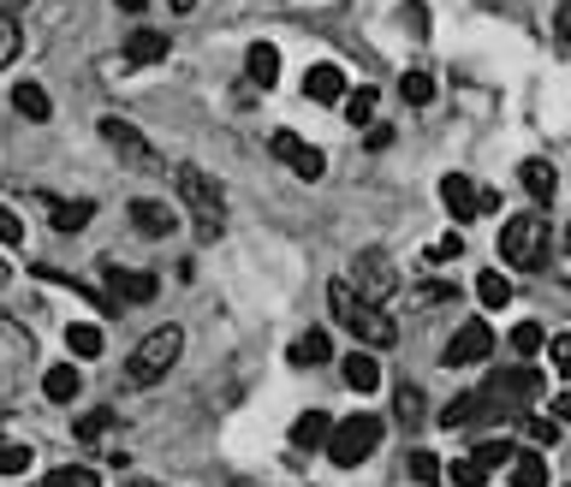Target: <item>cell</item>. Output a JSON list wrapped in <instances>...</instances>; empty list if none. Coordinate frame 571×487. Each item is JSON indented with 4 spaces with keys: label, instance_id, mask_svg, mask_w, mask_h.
Masks as SVG:
<instances>
[{
    "label": "cell",
    "instance_id": "cell-48",
    "mask_svg": "<svg viewBox=\"0 0 571 487\" xmlns=\"http://www.w3.org/2000/svg\"><path fill=\"white\" fill-rule=\"evenodd\" d=\"M7 279H12V268H7V256H0V291H7Z\"/></svg>",
    "mask_w": 571,
    "mask_h": 487
},
{
    "label": "cell",
    "instance_id": "cell-4",
    "mask_svg": "<svg viewBox=\"0 0 571 487\" xmlns=\"http://www.w3.org/2000/svg\"><path fill=\"white\" fill-rule=\"evenodd\" d=\"M179 351H185V333L179 328H155L138 351H131V363H125L131 387H155V380H167L173 363H179Z\"/></svg>",
    "mask_w": 571,
    "mask_h": 487
},
{
    "label": "cell",
    "instance_id": "cell-27",
    "mask_svg": "<svg viewBox=\"0 0 571 487\" xmlns=\"http://www.w3.org/2000/svg\"><path fill=\"white\" fill-rule=\"evenodd\" d=\"M66 351H72V357H101V328L72 321V328H66Z\"/></svg>",
    "mask_w": 571,
    "mask_h": 487
},
{
    "label": "cell",
    "instance_id": "cell-53",
    "mask_svg": "<svg viewBox=\"0 0 571 487\" xmlns=\"http://www.w3.org/2000/svg\"><path fill=\"white\" fill-rule=\"evenodd\" d=\"M239 487H251V482H239Z\"/></svg>",
    "mask_w": 571,
    "mask_h": 487
},
{
    "label": "cell",
    "instance_id": "cell-22",
    "mask_svg": "<svg viewBox=\"0 0 571 487\" xmlns=\"http://www.w3.org/2000/svg\"><path fill=\"white\" fill-rule=\"evenodd\" d=\"M512 487H548V464H541V452H518L512 457Z\"/></svg>",
    "mask_w": 571,
    "mask_h": 487
},
{
    "label": "cell",
    "instance_id": "cell-50",
    "mask_svg": "<svg viewBox=\"0 0 571 487\" xmlns=\"http://www.w3.org/2000/svg\"><path fill=\"white\" fill-rule=\"evenodd\" d=\"M565 250H571V226H565Z\"/></svg>",
    "mask_w": 571,
    "mask_h": 487
},
{
    "label": "cell",
    "instance_id": "cell-29",
    "mask_svg": "<svg viewBox=\"0 0 571 487\" xmlns=\"http://www.w3.org/2000/svg\"><path fill=\"white\" fill-rule=\"evenodd\" d=\"M476 303H482V309H506V303H512L506 274H476Z\"/></svg>",
    "mask_w": 571,
    "mask_h": 487
},
{
    "label": "cell",
    "instance_id": "cell-49",
    "mask_svg": "<svg viewBox=\"0 0 571 487\" xmlns=\"http://www.w3.org/2000/svg\"><path fill=\"white\" fill-rule=\"evenodd\" d=\"M173 7H179V12H190V7H197V0H173Z\"/></svg>",
    "mask_w": 571,
    "mask_h": 487
},
{
    "label": "cell",
    "instance_id": "cell-15",
    "mask_svg": "<svg viewBox=\"0 0 571 487\" xmlns=\"http://www.w3.org/2000/svg\"><path fill=\"white\" fill-rule=\"evenodd\" d=\"M131 226H138V232H150V239H167V232L173 226H179V214H173L167 209V202H131Z\"/></svg>",
    "mask_w": 571,
    "mask_h": 487
},
{
    "label": "cell",
    "instance_id": "cell-47",
    "mask_svg": "<svg viewBox=\"0 0 571 487\" xmlns=\"http://www.w3.org/2000/svg\"><path fill=\"white\" fill-rule=\"evenodd\" d=\"M113 7H120V12H143L150 0H113Z\"/></svg>",
    "mask_w": 571,
    "mask_h": 487
},
{
    "label": "cell",
    "instance_id": "cell-7",
    "mask_svg": "<svg viewBox=\"0 0 571 487\" xmlns=\"http://www.w3.org/2000/svg\"><path fill=\"white\" fill-rule=\"evenodd\" d=\"M101 143H108L113 155L125 161V167H143V173H155L161 167V155H155V143L143 137L138 125H125V120H101Z\"/></svg>",
    "mask_w": 571,
    "mask_h": 487
},
{
    "label": "cell",
    "instance_id": "cell-30",
    "mask_svg": "<svg viewBox=\"0 0 571 487\" xmlns=\"http://www.w3.org/2000/svg\"><path fill=\"white\" fill-rule=\"evenodd\" d=\"M399 96L405 101H411V108H429V101H435V78H429V71H405V78H399Z\"/></svg>",
    "mask_w": 571,
    "mask_h": 487
},
{
    "label": "cell",
    "instance_id": "cell-12",
    "mask_svg": "<svg viewBox=\"0 0 571 487\" xmlns=\"http://www.w3.org/2000/svg\"><path fill=\"white\" fill-rule=\"evenodd\" d=\"M244 78H251V90H274V84H281V54H274V42H251V48H244Z\"/></svg>",
    "mask_w": 571,
    "mask_h": 487
},
{
    "label": "cell",
    "instance_id": "cell-46",
    "mask_svg": "<svg viewBox=\"0 0 571 487\" xmlns=\"http://www.w3.org/2000/svg\"><path fill=\"white\" fill-rule=\"evenodd\" d=\"M501 209V190H476V214H494Z\"/></svg>",
    "mask_w": 571,
    "mask_h": 487
},
{
    "label": "cell",
    "instance_id": "cell-34",
    "mask_svg": "<svg viewBox=\"0 0 571 487\" xmlns=\"http://www.w3.org/2000/svg\"><path fill=\"white\" fill-rule=\"evenodd\" d=\"M524 440H530L536 452L553 446V440H560V422H553V417H524Z\"/></svg>",
    "mask_w": 571,
    "mask_h": 487
},
{
    "label": "cell",
    "instance_id": "cell-33",
    "mask_svg": "<svg viewBox=\"0 0 571 487\" xmlns=\"http://www.w3.org/2000/svg\"><path fill=\"white\" fill-rule=\"evenodd\" d=\"M447 482L452 487H488V469H482L476 457H459V464H447Z\"/></svg>",
    "mask_w": 571,
    "mask_h": 487
},
{
    "label": "cell",
    "instance_id": "cell-43",
    "mask_svg": "<svg viewBox=\"0 0 571 487\" xmlns=\"http://www.w3.org/2000/svg\"><path fill=\"white\" fill-rule=\"evenodd\" d=\"M553 36L571 48V0H560V12H553Z\"/></svg>",
    "mask_w": 571,
    "mask_h": 487
},
{
    "label": "cell",
    "instance_id": "cell-45",
    "mask_svg": "<svg viewBox=\"0 0 571 487\" xmlns=\"http://www.w3.org/2000/svg\"><path fill=\"white\" fill-rule=\"evenodd\" d=\"M553 422H571V387L553 392Z\"/></svg>",
    "mask_w": 571,
    "mask_h": 487
},
{
    "label": "cell",
    "instance_id": "cell-3",
    "mask_svg": "<svg viewBox=\"0 0 571 487\" xmlns=\"http://www.w3.org/2000/svg\"><path fill=\"white\" fill-rule=\"evenodd\" d=\"M173 179H179V197L190 202V226H197V239L215 244L227 232V190L215 185L202 167H179Z\"/></svg>",
    "mask_w": 571,
    "mask_h": 487
},
{
    "label": "cell",
    "instance_id": "cell-26",
    "mask_svg": "<svg viewBox=\"0 0 571 487\" xmlns=\"http://www.w3.org/2000/svg\"><path fill=\"white\" fill-rule=\"evenodd\" d=\"M36 469V452L19 446V440H0V476H31Z\"/></svg>",
    "mask_w": 571,
    "mask_h": 487
},
{
    "label": "cell",
    "instance_id": "cell-9",
    "mask_svg": "<svg viewBox=\"0 0 571 487\" xmlns=\"http://www.w3.org/2000/svg\"><path fill=\"white\" fill-rule=\"evenodd\" d=\"M268 150L281 155V161H286L292 173H298L304 185H316L321 173H328V161H321V150H316V143H304L298 131H274V143H268Z\"/></svg>",
    "mask_w": 571,
    "mask_h": 487
},
{
    "label": "cell",
    "instance_id": "cell-52",
    "mask_svg": "<svg viewBox=\"0 0 571 487\" xmlns=\"http://www.w3.org/2000/svg\"><path fill=\"white\" fill-rule=\"evenodd\" d=\"M0 434H7V417H0Z\"/></svg>",
    "mask_w": 571,
    "mask_h": 487
},
{
    "label": "cell",
    "instance_id": "cell-25",
    "mask_svg": "<svg viewBox=\"0 0 571 487\" xmlns=\"http://www.w3.org/2000/svg\"><path fill=\"white\" fill-rule=\"evenodd\" d=\"M464 422H482V392H459L441 410V428H464Z\"/></svg>",
    "mask_w": 571,
    "mask_h": 487
},
{
    "label": "cell",
    "instance_id": "cell-41",
    "mask_svg": "<svg viewBox=\"0 0 571 487\" xmlns=\"http://www.w3.org/2000/svg\"><path fill=\"white\" fill-rule=\"evenodd\" d=\"M12 60H19V24L0 19V66H12Z\"/></svg>",
    "mask_w": 571,
    "mask_h": 487
},
{
    "label": "cell",
    "instance_id": "cell-28",
    "mask_svg": "<svg viewBox=\"0 0 571 487\" xmlns=\"http://www.w3.org/2000/svg\"><path fill=\"white\" fill-rule=\"evenodd\" d=\"M393 417H399L405 428H422V417H429V410H422V392L417 387H393Z\"/></svg>",
    "mask_w": 571,
    "mask_h": 487
},
{
    "label": "cell",
    "instance_id": "cell-8",
    "mask_svg": "<svg viewBox=\"0 0 571 487\" xmlns=\"http://www.w3.org/2000/svg\"><path fill=\"white\" fill-rule=\"evenodd\" d=\"M488 357H494V333H488V321H464V328L452 333V345L441 351L447 368H471V363H488Z\"/></svg>",
    "mask_w": 571,
    "mask_h": 487
},
{
    "label": "cell",
    "instance_id": "cell-44",
    "mask_svg": "<svg viewBox=\"0 0 571 487\" xmlns=\"http://www.w3.org/2000/svg\"><path fill=\"white\" fill-rule=\"evenodd\" d=\"M387 143H393V125H370V150L381 155V150H387Z\"/></svg>",
    "mask_w": 571,
    "mask_h": 487
},
{
    "label": "cell",
    "instance_id": "cell-11",
    "mask_svg": "<svg viewBox=\"0 0 571 487\" xmlns=\"http://www.w3.org/2000/svg\"><path fill=\"white\" fill-rule=\"evenodd\" d=\"M304 96L321 101V108H340V101H345V71L328 66V60L310 66V71H304Z\"/></svg>",
    "mask_w": 571,
    "mask_h": 487
},
{
    "label": "cell",
    "instance_id": "cell-1",
    "mask_svg": "<svg viewBox=\"0 0 571 487\" xmlns=\"http://www.w3.org/2000/svg\"><path fill=\"white\" fill-rule=\"evenodd\" d=\"M328 309H333V321H340V328H351V333L363 339V345H381V351L399 345V321H393L387 309L363 303L345 279H333V286H328Z\"/></svg>",
    "mask_w": 571,
    "mask_h": 487
},
{
    "label": "cell",
    "instance_id": "cell-18",
    "mask_svg": "<svg viewBox=\"0 0 571 487\" xmlns=\"http://www.w3.org/2000/svg\"><path fill=\"white\" fill-rule=\"evenodd\" d=\"M48 220H54V232H66V239H72V232H84L96 220V202L90 197H66V202H54V209H48Z\"/></svg>",
    "mask_w": 571,
    "mask_h": 487
},
{
    "label": "cell",
    "instance_id": "cell-13",
    "mask_svg": "<svg viewBox=\"0 0 571 487\" xmlns=\"http://www.w3.org/2000/svg\"><path fill=\"white\" fill-rule=\"evenodd\" d=\"M340 375H345L351 392H381V357H375V351H345Z\"/></svg>",
    "mask_w": 571,
    "mask_h": 487
},
{
    "label": "cell",
    "instance_id": "cell-37",
    "mask_svg": "<svg viewBox=\"0 0 571 487\" xmlns=\"http://www.w3.org/2000/svg\"><path fill=\"white\" fill-rule=\"evenodd\" d=\"M108 428H113V410H90V417L72 422V434H78V440H101Z\"/></svg>",
    "mask_w": 571,
    "mask_h": 487
},
{
    "label": "cell",
    "instance_id": "cell-51",
    "mask_svg": "<svg viewBox=\"0 0 571 487\" xmlns=\"http://www.w3.org/2000/svg\"><path fill=\"white\" fill-rule=\"evenodd\" d=\"M138 487H161V482H138Z\"/></svg>",
    "mask_w": 571,
    "mask_h": 487
},
{
    "label": "cell",
    "instance_id": "cell-17",
    "mask_svg": "<svg viewBox=\"0 0 571 487\" xmlns=\"http://www.w3.org/2000/svg\"><path fill=\"white\" fill-rule=\"evenodd\" d=\"M286 357H292V368H321V363H333V339L321 328H310V333H298V345H292Z\"/></svg>",
    "mask_w": 571,
    "mask_h": 487
},
{
    "label": "cell",
    "instance_id": "cell-32",
    "mask_svg": "<svg viewBox=\"0 0 571 487\" xmlns=\"http://www.w3.org/2000/svg\"><path fill=\"white\" fill-rule=\"evenodd\" d=\"M452 298H459V286H447V279H422L417 286V309H447Z\"/></svg>",
    "mask_w": 571,
    "mask_h": 487
},
{
    "label": "cell",
    "instance_id": "cell-23",
    "mask_svg": "<svg viewBox=\"0 0 571 487\" xmlns=\"http://www.w3.org/2000/svg\"><path fill=\"white\" fill-rule=\"evenodd\" d=\"M340 108H345V120H351V125L370 131V125H375V113H381V96H375V90H345Z\"/></svg>",
    "mask_w": 571,
    "mask_h": 487
},
{
    "label": "cell",
    "instance_id": "cell-40",
    "mask_svg": "<svg viewBox=\"0 0 571 487\" xmlns=\"http://www.w3.org/2000/svg\"><path fill=\"white\" fill-rule=\"evenodd\" d=\"M411 476L435 487V482H441V476H447V469H441V457H435V452H411Z\"/></svg>",
    "mask_w": 571,
    "mask_h": 487
},
{
    "label": "cell",
    "instance_id": "cell-21",
    "mask_svg": "<svg viewBox=\"0 0 571 487\" xmlns=\"http://www.w3.org/2000/svg\"><path fill=\"white\" fill-rule=\"evenodd\" d=\"M42 392H48V405H72V398H78V368L54 363L48 375H42Z\"/></svg>",
    "mask_w": 571,
    "mask_h": 487
},
{
    "label": "cell",
    "instance_id": "cell-35",
    "mask_svg": "<svg viewBox=\"0 0 571 487\" xmlns=\"http://www.w3.org/2000/svg\"><path fill=\"white\" fill-rule=\"evenodd\" d=\"M471 457H476L482 469H501V464H512L518 452H512V440H482V446H476Z\"/></svg>",
    "mask_w": 571,
    "mask_h": 487
},
{
    "label": "cell",
    "instance_id": "cell-19",
    "mask_svg": "<svg viewBox=\"0 0 571 487\" xmlns=\"http://www.w3.org/2000/svg\"><path fill=\"white\" fill-rule=\"evenodd\" d=\"M125 60H131V66H155V60H167V36H161V31H131Z\"/></svg>",
    "mask_w": 571,
    "mask_h": 487
},
{
    "label": "cell",
    "instance_id": "cell-38",
    "mask_svg": "<svg viewBox=\"0 0 571 487\" xmlns=\"http://www.w3.org/2000/svg\"><path fill=\"white\" fill-rule=\"evenodd\" d=\"M19 244H24V220L0 202V250H19Z\"/></svg>",
    "mask_w": 571,
    "mask_h": 487
},
{
    "label": "cell",
    "instance_id": "cell-10",
    "mask_svg": "<svg viewBox=\"0 0 571 487\" xmlns=\"http://www.w3.org/2000/svg\"><path fill=\"white\" fill-rule=\"evenodd\" d=\"M101 286H108V298L113 303H150L155 298V274H143V268H120V262H101Z\"/></svg>",
    "mask_w": 571,
    "mask_h": 487
},
{
    "label": "cell",
    "instance_id": "cell-42",
    "mask_svg": "<svg viewBox=\"0 0 571 487\" xmlns=\"http://www.w3.org/2000/svg\"><path fill=\"white\" fill-rule=\"evenodd\" d=\"M548 357H553V368L571 380V333H560V339H548Z\"/></svg>",
    "mask_w": 571,
    "mask_h": 487
},
{
    "label": "cell",
    "instance_id": "cell-14",
    "mask_svg": "<svg viewBox=\"0 0 571 487\" xmlns=\"http://www.w3.org/2000/svg\"><path fill=\"white\" fill-rule=\"evenodd\" d=\"M333 440V417H321V410H304L298 422H292V446L298 452H321Z\"/></svg>",
    "mask_w": 571,
    "mask_h": 487
},
{
    "label": "cell",
    "instance_id": "cell-6",
    "mask_svg": "<svg viewBox=\"0 0 571 487\" xmlns=\"http://www.w3.org/2000/svg\"><path fill=\"white\" fill-rule=\"evenodd\" d=\"M351 291H358L363 303H375V309H387L393 303V291H399V268H393L387 256H358V268H351V279H345Z\"/></svg>",
    "mask_w": 571,
    "mask_h": 487
},
{
    "label": "cell",
    "instance_id": "cell-20",
    "mask_svg": "<svg viewBox=\"0 0 571 487\" xmlns=\"http://www.w3.org/2000/svg\"><path fill=\"white\" fill-rule=\"evenodd\" d=\"M12 108H19L31 125H42V120L54 113V101H48V90H42V84H31V78H24L19 90H12Z\"/></svg>",
    "mask_w": 571,
    "mask_h": 487
},
{
    "label": "cell",
    "instance_id": "cell-31",
    "mask_svg": "<svg viewBox=\"0 0 571 487\" xmlns=\"http://www.w3.org/2000/svg\"><path fill=\"white\" fill-rule=\"evenodd\" d=\"M541 345H548V333H541L536 321H518V328H512V351H518L524 363H530V357H536Z\"/></svg>",
    "mask_w": 571,
    "mask_h": 487
},
{
    "label": "cell",
    "instance_id": "cell-5",
    "mask_svg": "<svg viewBox=\"0 0 571 487\" xmlns=\"http://www.w3.org/2000/svg\"><path fill=\"white\" fill-rule=\"evenodd\" d=\"M381 446V417H370V410H358V417L333 422V440H328V457L340 469H358L363 457H370Z\"/></svg>",
    "mask_w": 571,
    "mask_h": 487
},
{
    "label": "cell",
    "instance_id": "cell-39",
    "mask_svg": "<svg viewBox=\"0 0 571 487\" xmlns=\"http://www.w3.org/2000/svg\"><path fill=\"white\" fill-rule=\"evenodd\" d=\"M459 250H464V239H459V232H447V239H435L429 250H422V262H435V268H441V262H452Z\"/></svg>",
    "mask_w": 571,
    "mask_h": 487
},
{
    "label": "cell",
    "instance_id": "cell-16",
    "mask_svg": "<svg viewBox=\"0 0 571 487\" xmlns=\"http://www.w3.org/2000/svg\"><path fill=\"white\" fill-rule=\"evenodd\" d=\"M441 202H447L452 220H476V185L464 179V173H447L441 179Z\"/></svg>",
    "mask_w": 571,
    "mask_h": 487
},
{
    "label": "cell",
    "instance_id": "cell-24",
    "mask_svg": "<svg viewBox=\"0 0 571 487\" xmlns=\"http://www.w3.org/2000/svg\"><path fill=\"white\" fill-rule=\"evenodd\" d=\"M553 185H560V179H553L548 161H524V190L536 197V209H541V202H553Z\"/></svg>",
    "mask_w": 571,
    "mask_h": 487
},
{
    "label": "cell",
    "instance_id": "cell-2",
    "mask_svg": "<svg viewBox=\"0 0 571 487\" xmlns=\"http://www.w3.org/2000/svg\"><path fill=\"white\" fill-rule=\"evenodd\" d=\"M548 250H553V232H548V214H541V209H530V214H518V220H506V226H501L506 268L541 274V268H548Z\"/></svg>",
    "mask_w": 571,
    "mask_h": 487
},
{
    "label": "cell",
    "instance_id": "cell-36",
    "mask_svg": "<svg viewBox=\"0 0 571 487\" xmlns=\"http://www.w3.org/2000/svg\"><path fill=\"white\" fill-rule=\"evenodd\" d=\"M48 487H101V476H96V469L66 464V469H48Z\"/></svg>",
    "mask_w": 571,
    "mask_h": 487
}]
</instances>
